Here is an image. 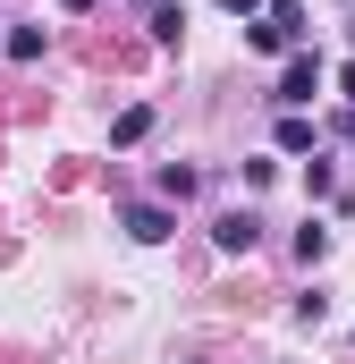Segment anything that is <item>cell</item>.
I'll return each instance as SVG.
<instances>
[{"label":"cell","instance_id":"cell-1","mask_svg":"<svg viewBox=\"0 0 355 364\" xmlns=\"http://www.w3.org/2000/svg\"><path fill=\"white\" fill-rule=\"evenodd\" d=\"M212 246H220V255H254V246H263V220H254V212H220V220H212Z\"/></svg>","mask_w":355,"mask_h":364},{"label":"cell","instance_id":"cell-2","mask_svg":"<svg viewBox=\"0 0 355 364\" xmlns=\"http://www.w3.org/2000/svg\"><path fill=\"white\" fill-rule=\"evenodd\" d=\"M119 229H127L136 246H161V237H178V220L161 212V203H127V212H119Z\"/></svg>","mask_w":355,"mask_h":364},{"label":"cell","instance_id":"cell-3","mask_svg":"<svg viewBox=\"0 0 355 364\" xmlns=\"http://www.w3.org/2000/svg\"><path fill=\"white\" fill-rule=\"evenodd\" d=\"M313 93H322V60H313V51H296V60H288V77H279V102H288V110H305Z\"/></svg>","mask_w":355,"mask_h":364},{"label":"cell","instance_id":"cell-4","mask_svg":"<svg viewBox=\"0 0 355 364\" xmlns=\"http://www.w3.org/2000/svg\"><path fill=\"white\" fill-rule=\"evenodd\" d=\"M144 136H153V102H127V110L110 119V144L127 153V144H144Z\"/></svg>","mask_w":355,"mask_h":364},{"label":"cell","instance_id":"cell-5","mask_svg":"<svg viewBox=\"0 0 355 364\" xmlns=\"http://www.w3.org/2000/svg\"><path fill=\"white\" fill-rule=\"evenodd\" d=\"M263 17L288 34V43H305V0H263Z\"/></svg>","mask_w":355,"mask_h":364},{"label":"cell","instance_id":"cell-6","mask_svg":"<svg viewBox=\"0 0 355 364\" xmlns=\"http://www.w3.org/2000/svg\"><path fill=\"white\" fill-rule=\"evenodd\" d=\"M279 153H313V119H305V110L279 119Z\"/></svg>","mask_w":355,"mask_h":364},{"label":"cell","instance_id":"cell-7","mask_svg":"<svg viewBox=\"0 0 355 364\" xmlns=\"http://www.w3.org/2000/svg\"><path fill=\"white\" fill-rule=\"evenodd\" d=\"M322 255H330V229L305 220V229H296V263H322Z\"/></svg>","mask_w":355,"mask_h":364},{"label":"cell","instance_id":"cell-8","mask_svg":"<svg viewBox=\"0 0 355 364\" xmlns=\"http://www.w3.org/2000/svg\"><path fill=\"white\" fill-rule=\"evenodd\" d=\"M9 60H43V26H17L9 34Z\"/></svg>","mask_w":355,"mask_h":364},{"label":"cell","instance_id":"cell-9","mask_svg":"<svg viewBox=\"0 0 355 364\" xmlns=\"http://www.w3.org/2000/svg\"><path fill=\"white\" fill-rule=\"evenodd\" d=\"M186 34V9H153V43H178Z\"/></svg>","mask_w":355,"mask_h":364},{"label":"cell","instance_id":"cell-10","mask_svg":"<svg viewBox=\"0 0 355 364\" xmlns=\"http://www.w3.org/2000/svg\"><path fill=\"white\" fill-rule=\"evenodd\" d=\"M220 9H229V17H254V9H263V0H220Z\"/></svg>","mask_w":355,"mask_h":364}]
</instances>
